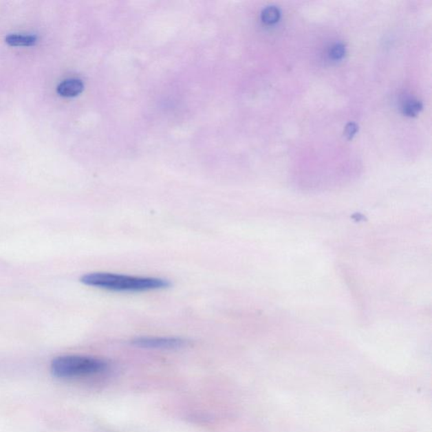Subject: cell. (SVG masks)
<instances>
[{
    "label": "cell",
    "instance_id": "7a4b0ae2",
    "mask_svg": "<svg viewBox=\"0 0 432 432\" xmlns=\"http://www.w3.org/2000/svg\"><path fill=\"white\" fill-rule=\"evenodd\" d=\"M109 368L105 360L85 356H63L56 357L51 363L54 377L73 379L102 374Z\"/></svg>",
    "mask_w": 432,
    "mask_h": 432
},
{
    "label": "cell",
    "instance_id": "6da1fadb",
    "mask_svg": "<svg viewBox=\"0 0 432 432\" xmlns=\"http://www.w3.org/2000/svg\"><path fill=\"white\" fill-rule=\"evenodd\" d=\"M80 281L85 285L119 292H143L169 288L171 282L158 277H132L113 273H90L83 275Z\"/></svg>",
    "mask_w": 432,
    "mask_h": 432
},
{
    "label": "cell",
    "instance_id": "ba28073f",
    "mask_svg": "<svg viewBox=\"0 0 432 432\" xmlns=\"http://www.w3.org/2000/svg\"><path fill=\"white\" fill-rule=\"evenodd\" d=\"M345 46L342 43H336L331 47L330 55L334 61H340L345 54Z\"/></svg>",
    "mask_w": 432,
    "mask_h": 432
},
{
    "label": "cell",
    "instance_id": "8992f818",
    "mask_svg": "<svg viewBox=\"0 0 432 432\" xmlns=\"http://www.w3.org/2000/svg\"><path fill=\"white\" fill-rule=\"evenodd\" d=\"M279 18H281V10L277 6H268L262 11L261 19L263 23L268 25L277 23Z\"/></svg>",
    "mask_w": 432,
    "mask_h": 432
},
{
    "label": "cell",
    "instance_id": "3957f363",
    "mask_svg": "<svg viewBox=\"0 0 432 432\" xmlns=\"http://www.w3.org/2000/svg\"><path fill=\"white\" fill-rule=\"evenodd\" d=\"M133 345L144 349H174L184 347L186 341L180 338L140 337L133 341Z\"/></svg>",
    "mask_w": 432,
    "mask_h": 432
},
{
    "label": "cell",
    "instance_id": "5b68a950",
    "mask_svg": "<svg viewBox=\"0 0 432 432\" xmlns=\"http://www.w3.org/2000/svg\"><path fill=\"white\" fill-rule=\"evenodd\" d=\"M37 36L32 34H10L6 36V43L14 47H29L35 45L37 43Z\"/></svg>",
    "mask_w": 432,
    "mask_h": 432
},
{
    "label": "cell",
    "instance_id": "52a82bcc",
    "mask_svg": "<svg viewBox=\"0 0 432 432\" xmlns=\"http://www.w3.org/2000/svg\"><path fill=\"white\" fill-rule=\"evenodd\" d=\"M423 109V104L419 100H409L403 107V113L408 117H415Z\"/></svg>",
    "mask_w": 432,
    "mask_h": 432
},
{
    "label": "cell",
    "instance_id": "9c48e42d",
    "mask_svg": "<svg viewBox=\"0 0 432 432\" xmlns=\"http://www.w3.org/2000/svg\"><path fill=\"white\" fill-rule=\"evenodd\" d=\"M358 125L356 124V122H349L347 125L345 126L344 136L347 140L353 139V137L355 136L357 131H358Z\"/></svg>",
    "mask_w": 432,
    "mask_h": 432
},
{
    "label": "cell",
    "instance_id": "277c9868",
    "mask_svg": "<svg viewBox=\"0 0 432 432\" xmlns=\"http://www.w3.org/2000/svg\"><path fill=\"white\" fill-rule=\"evenodd\" d=\"M84 90V83L76 78L63 80L57 87V92L63 98H74Z\"/></svg>",
    "mask_w": 432,
    "mask_h": 432
}]
</instances>
